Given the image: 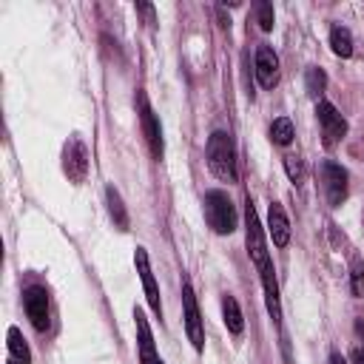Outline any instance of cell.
I'll use <instances>...</instances> for the list:
<instances>
[{
    "mask_svg": "<svg viewBox=\"0 0 364 364\" xmlns=\"http://www.w3.org/2000/svg\"><path fill=\"white\" fill-rule=\"evenodd\" d=\"M284 171H287V176H290V182L293 185H301L304 182V162H301V156H284Z\"/></svg>",
    "mask_w": 364,
    "mask_h": 364,
    "instance_id": "cell-21",
    "label": "cell"
},
{
    "mask_svg": "<svg viewBox=\"0 0 364 364\" xmlns=\"http://www.w3.org/2000/svg\"><path fill=\"white\" fill-rule=\"evenodd\" d=\"M205 154H208V168L216 179L222 182H236L239 173H236V148H233V139L230 134L225 131H213L208 136V145H205Z\"/></svg>",
    "mask_w": 364,
    "mask_h": 364,
    "instance_id": "cell-1",
    "label": "cell"
},
{
    "mask_svg": "<svg viewBox=\"0 0 364 364\" xmlns=\"http://www.w3.org/2000/svg\"><path fill=\"white\" fill-rule=\"evenodd\" d=\"M330 364H347V361H344L341 353H333V355H330Z\"/></svg>",
    "mask_w": 364,
    "mask_h": 364,
    "instance_id": "cell-25",
    "label": "cell"
},
{
    "mask_svg": "<svg viewBox=\"0 0 364 364\" xmlns=\"http://www.w3.org/2000/svg\"><path fill=\"white\" fill-rule=\"evenodd\" d=\"M205 222L219 236H228L236 230L239 216H236V208L225 191H208L205 193Z\"/></svg>",
    "mask_w": 364,
    "mask_h": 364,
    "instance_id": "cell-2",
    "label": "cell"
},
{
    "mask_svg": "<svg viewBox=\"0 0 364 364\" xmlns=\"http://www.w3.org/2000/svg\"><path fill=\"white\" fill-rule=\"evenodd\" d=\"M134 264H136V273L142 279V290H145V299L151 304V310L162 318V301H159V284L154 279V270H151V262H148V253L145 247H136L134 250Z\"/></svg>",
    "mask_w": 364,
    "mask_h": 364,
    "instance_id": "cell-10",
    "label": "cell"
},
{
    "mask_svg": "<svg viewBox=\"0 0 364 364\" xmlns=\"http://www.w3.org/2000/svg\"><path fill=\"white\" fill-rule=\"evenodd\" d=\"M262 276V287H264V301H267V313L273 321H282V304H279V284H276V270H273V262L259 270Z\"/></svg>",
    "mask_w": 364,
    "mask_h": 364,
    "instance_id": "cell-13",
    "label": "cell"
},
{
    "mask_svg": "<svg viewBox=\"0 0 364 364\" xmlns=\"http://www.w3.org/2000/svg\"><path fill=\"white\" fill-rule=\"evenodd\" d=\"M9 364H17V361H9Z\"/></svg>",
    "mask_w": 364,
    "mask_h": 364,
    "instance_id": "cell-26",
    "label": "cell"
},
{
    "mask_svg": "<svg viewBox=\"0 0 364 364\" xmlns=\"http://www.w3.org/2000/svg\"><path fill=\"white\" fill-rule=\"evenodd\" d=\"M23 307H26V316H28L31 327L37 333H46L48 324H51V318H48L51 310H48V293H46V287H40V284L26 287L23 290Z\"/></svg>",
    "mask_w": 364,
    "mask_h": 364,
    "instance_id": "cell-8",
    "label": "cell"
},
{
    "mask_svg": "<svg viewBox=\"0 0 364 364\" xmlns=\"http://www.w3.org/2000/svg\"><path fill=\"white\" fill-rule=\"evenodd\" d=\"M63 173L74 185H82L88 176V148L80 136H68L63 145Z\"/></svg>",
    "mask_w": 364,
    "mask_h": 364,
    "instance_id": "cell-4",
    "label": "cell"
},
{
    "mask_svg": "<svg viewBox=\"0 0 364 364\" xmlns=\"http://www.w3.org/2000/svg\"><path fill=\"white\" fill-rule=\"evenodd\" d=\"M256 80L262 88H273L279 82V57L270 46L256 48Z\"/></svg>",
    "mask_w": 364,
    "mask_h": 364,
    "instance_id": "cell-11",
    "label": "cell"
},
{
    "mask_svg": "<svg viewBox=\"0 0 364 364\" xmlns=\"http://www.w3.org/2000/svg\"><path fill=\"white\" fill-rule=\"evenodd\" d=\"M245 242H247V256L256 264V270H264L270 264V253H267V242H264V230L256 213L253 199H245Z\"/></svg>",
    "mask_w": 364,
    "mask_h": 364,
    "instance_id": "cell-3",
    "label": "cell"
},
{
    "mask_svg": "<svg viewBox=\"0 0 364 364\" xmlns=\"http://www.w3.org/2000/svg\"><path fill=\"white\" fill-rule=\"evenodd\" d=\"M105 202H108V213H111L114 225H117L119 230H128V210H125L122 196H119V191H117L114 185L105 188Z\"/></svg>",
    "mask_w": 364,
    "mask_h": 364,
    "instance_id": "cell-15",
    "label": "cell"
},
{
    "mask_svg": "<svg viewBox=\"0 0 364 364\" xmlns=\"http://www.w3.org/2000/svg\"><path fill=\"white\" fill-rule=\"evenodd\" d=\"M139 122H142V134H145V142H148V148H151L154 159H162V154H165V142H162V125H159V119H156L154 108L148 105L145 94H139Z\"/></svg>",
    "mask_w": 364,
    "mask_h": 364,
    "instance_id": "cell-9",
    "label": "cell"
},
{
    "mask_svg": "<svg viewBox=\"0 0 364 364\" xmlns=\"http://www.w3.org/2000/svg\"><path fill=\"white\" fill-rule=\"evenodd\" d=\"M330 46H333V54L338 57H350L353 54V37L344 26H333L330 28Z\"/></svg>",
    "mask_w": 364,
    "mask_h": 364,
    "instance_id": "cell-17",
    "label": "cell"
},
{
    "mask_svg": "<svg viewBox=\"0 0 364 364\" xmlns=\"http://www.w3.org/2000/svg\"><path fill=\"white\" fill-rule=\"evenodd\" d=\"M304 85H307V94H310V97H318V94L324 91V85H327L324 71H321V68H307V74H304Z\"/></svg>",
    "mask_w": 364,
    "mask_h": 364,
    "instance_id": "cell-20",
    "label": "cell"
},
{
    "mask_svg": "<svg viewBox=\"0 0 364 364\" xmlns=\"http://www.w3.org/2000/svg\"><path fill=\"white\" fill-rule=\"evenodd\" d=\"M253 14H256V23H259V28L262 31H270L273 28V6L270 3H256L253 6Z\"/></svg>",
    "mask_w": 364,
    "mask_h": 364,
    "instance_id": "cell-22",
    "label": "cell"
},
{
    "mask_svg": "<svg viewBox=\"0 0 364 364\" xmlns=\"http://www.w3.org/2000/svg\"><path fill=\"white\" fill-rule=\"evenodd\" d=\"M136 11H139V14H145V17H148V23H154V6H148V3H136Z\"/></svg>",
    "mask_w": 364,
    "mask_h": 364,
    "instance_id": "cell-23",
    "label": "cell"
},
{
    "mask_svg": "<svg viewBox=\"0 0 364 364\" xmlns=\"http://www.w3.org/2000/svg\"><path fill=\"white\" fill-rule=\"evenodd\" d=\"M9 353H11V361L31 364V350H28V344L17 327H9Z\"/></svg>",
    "mask_w": 364,
    "mask_h": 364,
    "instance_id": "cell-16",
    "label": "cell"
},
{
    "mask_svg": "<svg viewBox=\"0 0 364 364\" xmlns=\"http://www.w3.org/2000/svg\"><path fill=\"white\" fill-rule=\"evenodd\" d=\"M182 316H185V333H188V341L193 344L196 353H202V350H205V327H202L199 304H196V296H193V287H191L188 279L182 282Z\"/></svg>",
    "mask_w": 364,
    "mask_h": 364,
    "instance_id": "cell-6",
    "label": "cell"
},
{
    "mask_svg": "<svg viewBox=\"0 0 364 364\" xmlns=\"http://www.w3.org/2000/svg\"><path fill=\"white\" fill-rule=\"evenodd\" d=\"M353 364H364V344H355V350H353Z\"/></svg>",
    "mask_w": 364,
    "mask_h": 364,
    "instance_id": "cell-24",
    "label": "cell"
},
{
    "mask_svg": "<svg viewBox=\"0 0 364 364\" xmlns=\"http://www.w3.org/2000/svg\"><path fill=\"white\" fill-rule=\"evenodd\" d=\"M318 179H321V191H324V199L330 208H338L344 199H347V171L327 159L318 165Z\"/></svg>",
    "mask_w": 364,
    "mask_h": 364,
    "instance_id": "cell-5",
    "label": "cell"
},
{
    "mask_svg": "<svg viewBox=\"0 0 364 364\" xmlns=\"http://www.w3.org/2000/svg\"><path fill=\"white\" fill-rule=\"evenodd\" d=\"M267 233H270L276 247H287V242H290V219H287V213H284V208L279 202H270V208H267Z\"/></svg>",
    "mask_w": 364,
    "mask_h": 364,
    "instance_id": "cell-12",
    "label": "cell"
},
{
    "mask_svg": "<svg viewBox=\"0 0 364 364\" xmlns=\"http://www.w3.org/2000/svg\"><path fill=\"white\" fill-rule=\"evenodd\" d=\"M316 117H318V125H321V142L327 148H336L344 136H347V119L338 114V108L327 100H321L316 105Z\"/></svg>",
    "mask_w": 364,
    "mask_h": 364,
    "instance_id": "cell-7",
    "label": "cell"
},
{
    "mask_svg": "<svg viewBox=\"0 0 364 364\" xmlns=\"http://www.w3.org/2000/svg\"><path fill=\"white\" fill-rule=\"evenodd\" d=\"M350 290H353V296H364V262L358 259V256H353L350 259Z\"/></svg>",
    "mask_w": 364,
    "mask_h": 364,
    "instance_id": "cell-19",
    "label": "cell"
},
{
    "mask_svg": "<svg viewBox=\"0 0 364 364\" xmlns=\"http://www.w3.org/2000/svg\"><path fill=\"white\" fill-rule=\"evenodd\" d=\"M293 136H296V131H293V122H290L287 117H276V119L270 122V139H273L276 145H287Z\"/></svg>",
    "mask_w": 364,
    "mask_h": 364,
    "instance_id": "cell-18",
    "label": "cell"
},
{
    "mask_svg": "<svg viewBox=\"0 0 364 364\" xmlns=\"http://www.w3.org/2000/svg\"><path fill=\"white\" fill-rule=\"evenodd\" d=\"M222 318H225V327H228L233 336H239V333L245 330V318H242L239 301H236L230 293H225V296H222Z\"/></svg>",
    "mask_w": 364,
    "mask_h": 364,
    "instance_id": "cell-14",
    "label": "cell"
}]
</instances>
